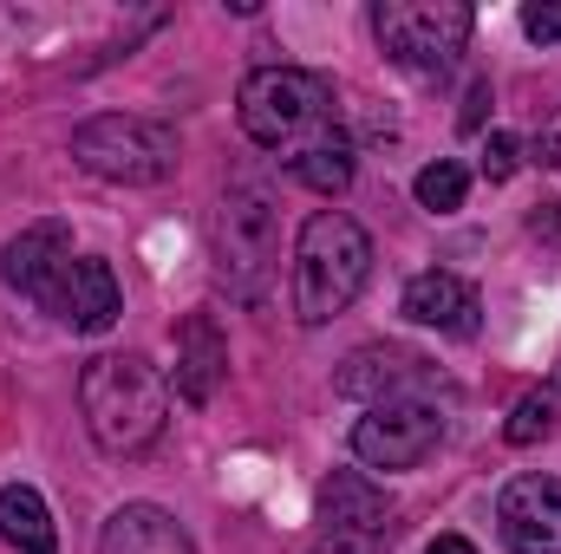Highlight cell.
I'll return each instance as SVG.
<instances>
[{"label":"cell","mask_w":561,"mask_h":554,"mask_svg":"<svg viewBox=\"0 0 561 554\" xmlns=\"http://www.w3.org/2000/svg\"><path fill=\"white\" fill-rule=\"evenodd\" d=\"M39 307H46L59 326H72V333H105L125 300H118V280H112V268H105L99 255H72L59 275L39 287Z\"/></svg>","instance_id":"8"},{"label":"cell","mask_w":561,"mask_h":554,"mask_svg":"<svg viewBox=\"0 0 561 554\" xmlns=\"http://www.w3.org/2000/svg\"><path fill=\"white\" fill-rule=\"evenodd\" d=\"M431 554H477V549H470L463 535H437V542H431Z\"/></svg>","instance_id":"24"},{"label":"cell","mask_w":561,"mask_h":554,"mask_svg":"<svg viewBox=\"0 0 561 554\" xmlns=\"http://www.w3.org/2000/svg\"><path fill=\"white\" fill-rule=\"evenodd\" d=\"M549 430H561V385L529 392V399L510 412V424H503V437H510V443H542Z\"/></svg>","instance_id":"18"},{"label":"cell","mask_w":561,"mask_h":554,"mask_svg":"<svg viewBox=\"0 0 561 554\" xmlns=\"http://www.w3.org/2000/svg\"><path fill=\"white\" fill-rule=\"evenodd\" d=\"M79 412L105 457H144L170 424V385L144 353H105L79 372Z\"/></svg>","instance_id":"1"},{"label":"cell","mask_w":561,"mask_h":554,"mask_svg":"<svg viewBox=\"0 0 561 554\" xmlns=\"http://www.w3.org/2000/svg\"><path fill=\"white\" fill-rule=\"evenodd\" d=\"M320 522H327V529L386 535V522H392V496H386L373 476H359V470H333V476L320 483Z\"/></svg>","instance_id":"14"},{"label":"cell","mask_w":561,"mask_h":554,"mask_svg":"<svg viewBox=\"0 0 561 554\" xmlns=\"http://www.w3.org/2000/svg\"><path fill=\"white\" fill-rule=\"evenodd\" d=\"M483 105H490V85L477 79V85H470V99H463V131H483Z\"/></svg>","instance_id":"23"},{"label":"cell","mask_w":561,"mask_h":554,"mask_svg":"<svg viewBox=\"0 0 561 554\" xmlns=\"http://www.w3.org/2000/svg\"><path fill=\"white\" fill-rule=\"evenodd\" d=\"M280 163H287V170H294V183H307L313 196H340V189L353 183V170H359V163H353V138L340 131V118H333V125H320L307 143H294Z\"/></svg>","instance_id":"16"},{"label":"cell","mask_w":561,"mask_h":554,"mask_svg":"<svg viewBox=\"0 0 561 554\" xmlns=\"http://www.w3.org/2000/svg\"><path fill=\"white\" fill-rule=\"evenodd\" d=\"M523 33L542 39V46H561V0H529L523 7Z\"/></svg>","instance_id":"20"},{"label":"cell","mask_w":561,"mask_h":554,"mask_svg":"<svg viewBox=\"0 0 561 554\" xmlns=\"http://www.w3.org/2000/svg\"><path fill=\"white\" fill-rule=\"evenodd\" d=\"M431 385V366L405 346H359L340 372H333V392L340 399H359V405H392V399H412Z\"/></svg>","instance_id":"10"},{"label":"cell","mask_w":561,"mask_h":554,"mask_svg":"<svg viewBox=\"0 0 561 554\" xmlns=\"http://www.w3.org/2000/svg\"><path fill=\"white\" fill-rule=\"evenodd\" d=\"M66 262H72V229H66V222H33V229H20V235L7 242V255H0V280L20 287L26 300H39V287L59 275Z\"/></svg>","instance_id":"12"},{"label":"cell","mask_w":561,"mask_h":554,"mask_svg":"<svg viewBox=\"0 0 561 554\" xmlns=\"http://www.w3.org/2000/svg\"><path fill=\"white\" fill-rule=\"evenodd\" d=\"M516 157H523V143L510 138V131H490V143H483V176H490V183L516 176Z\"/></svg>","instance_id":"21"},{"label":"cell","mask_w":561,"mask_h":554,"mask_svg":"<svg viewBox=\"0 0 561 554\" xmlns=\"http://www.w3.org/2000/svg\"><path fill=\"white\" fill-rule=\"evenodd\" d=\"M72 163L105 176V183H163L176 170V131L157 125V118H131V112H105V118H85L72 131Z\"/></svg>","instance_id":"6"},{"label":"cell","mask_w":561,"mask_h":554,"mask_svg":"<svg viewBox=\"0 0 561 554\" xmlns=\"http://www.w3.org/2000/svg\"><path fill=\"white\" fill-rule=\"evenodd\" d=\"M444 443V412L424 399H392V405H366L353 424V457L373 470H412Z\"/></svg>","instance_id":"7"},{"label":"cell","mask_w":561,"mask_h":554,"mask_svg":"<svg viewBox=\"0 0 561 554\" xmlns=\"http://www.w3.org/2000/svg\"><path fill=\"white\" fill-rule=\"evenodd\" d=\"M419 203L431 216H450V209H463V189H470V176H463V163H450V157H437V163H424L419 170Z\"/></svg>","instance_id":"19"},{"label":"cell","mask_w":561,"mask_h":554,"mask_svg":"<svg viewBox=\"0 0 561 554\" xmlns=\"http://www.w3.org/2000/svg\"><path fill=\"white\" fill-rule=\"evenodd\" d=\"M0 542L20 554H59V529H53V509L33 483H7L0 489Z\"/></svg>","instance_id":"17"},{"label":"cell","mask_w":561,"mask_h":554,"mask_svg":"<svg viewBox=\"0 0 561 554\" xmlns=\"http://www.w3.org/2000/svg\"><path fill=\"white\" fill-rule=\"evenodd\" d=\"M379 549V535H359V529H327L320 522V535H313V549L307 554H373Z\"/></svg>","instance_id":"22"},{"label":"cell","mask_w":561,"mask_h":554,"mask_svg":"<svg viewBox=\"0 0 561 554\" xmlns=\"http://www.w3.org/2000/svg\"><path fill=\"white\" fill-rule=\"evenodd\" d=\"M470 26H477V13L463 0H379L373 7V33H379L386 59L405 72H424V79H444L457 66V53L470 46Z\"/></svg>","instance_id":"5"},{"label":"cell","mask_w":561,"mask_h":554,"mask_svg":"<svg viewBox=\"0 0 561 554\" xmlns=\"http://www.w3.org/2000/svg\"><path fill=\"white\" fill-rule=\"evenodd\" d=\"M222 372H229V339H222V326H216L209 313H190V320L176 326V399H183V405H209L216 385H222Z\"/></svg>","instance_id":"11"},{"label":"cell","mask_w":561,"mask_h":554,"mask_svg":"<svg viewBox=\"0 0 561 554\" xmlns=\"http://www.w3.org/2000/svg\"><path fill=\"white\" fill-rule=\"evenodd\" d=\"M99 554H196V542H190L183 522L163 516L157 503H125V509L105 522Z\"/></svg>","instance_id":"15"},{"label":"cell","mask_w":561,"mask_h":554,"mask_svg":"<svg viewBox=\"0 0 561 554\" xmlns=\"http://www.w3.org/2000/svg\"><path fill=\"white\" fill-rule=\"evenodd\" d=\"M366 275H373V235L346 209L307 216V229L294 242V313H300V326H327L333 313H346L359 300Z\"/></svg>","instance_id":"2"},{"label":"cell","mask_w":561,"mask_h":554,"mask_svg":"<svg viewBox=\"0 0 561 554\" xmlns=\"http://www.w3.org/2000/svg\"><path fill=\"white\" fill-rule=\"evenodd\" d=\"M209 242H216V280H222L242 307L268 300V287H275V275H280V216H275V196H268L262 183H236V189L222 196Z\"/></svg>","instance_id":"3"},{"label":"cell","mask_w":561,"mask_h":554,"mask_svg":"<svg viewBox=\"0 0 561 554\" xmlns=\"http://www.w3.org/2000/svg\"><path fill=\"white\" fill-rule=\"evenodd\" d=\"M236 112H242V131L262 143V150H280V157H287L294 143L313 138L320 125H333V92H327L320 72H300V66H262V72L242 79Z\"/></svg>","instance_id":"4"},{"label":"cell","mask_w":561,"mask_h":554,"mask_svg":"<svg viewBox=\"0 0 561 554\" xmlns=\"http://www.w3.org/2000/svg\"><path fill=\"white\" fill-rule=\"evenodd\" d=\"M405 320L419 326H437V333H477V287L450 268H431V275H412L405 287Z\"/></svg>","instance_id":"13"},{"label":"cell","mask_w":561,"mask_h":554,"mask_svg":"<svg viewBox=\"0 0 561 554\" xmlns=\"http://www.w3.org/2000/svg\"><path fill=\"white\" fill-rule=\"evenodd\" d=\"M496 529L516 554H561V476H516L496 503Z\"/></svg>","instance_id":"9"}]
</instances>
